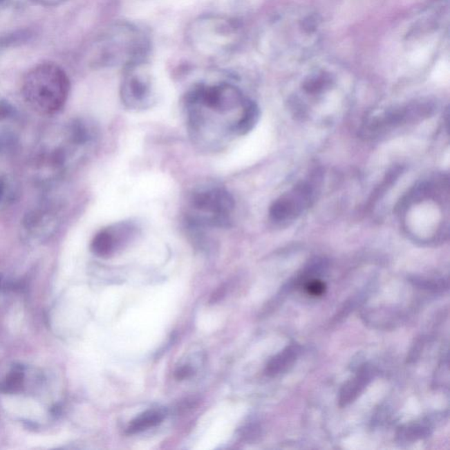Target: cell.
Wrapping results in <instances>:
<instances>
[{
	"label": "cell",
	"mask_w": 450,
	"mask_h": 450,
	"mask_svg": "<svg viewBox=\"0 0 450 450\" xmlns=\"http://www.w3.org/2000/svg\"><path fill=\"white\" fill-rule=\"evenodd\" d=\"M326 290V284L322 281L319 280H310L306 284V290L307 293L312 297L322 296Z\"/></svg>",
	"instance_id": "obj_14"
},
{
	"label": "cell",
	"mask_w": 450,
	"mask_h": 450,
	"mask_svg": "<svg viewBox=\"0 0 450 450\" xmlns=\"http://www.w3.org/2000/svg\"><path fill=\"white\" fill-rule=\"evenodd\" d=\"M122 103L131 109H147L155 100L153 77L145 60L135 61L124 68L121 84Z\"/></svg>",
	"instance_id": "obj_5"
},
{
	"label": "cell",
	"mask_w": 450,
	"mask_h": 450,
	"mask_svg": "<svg viewBox=\"0 0 450 450\" xmlns=\"http://www.w3.org/2000/svg\"><path fill=\"white\" fill-rule=\"evenodd\" d=\"M24 372L21 367H14L6 375L4 381L0 384V391L5 393L14 394L19 393L24 387Z\"/></svg>",
	"instance_id": "obj_13"
},
{
	"label": "cell",
	"mask_w": 450,
	"mask_h": 450,
	"mask_svg": "<svg viewBox=\"0 0 450 450\" xmlns=\"http://www.w3.org/2000/svg\"><path fill=\"white\" fill-rule=\"evenodd\" d=\"M165 417L164 413L160 412V411L151 410L147 411L144 413H142L141 415L135 418V420H133L127 429V433L129 435H134V433H141L145 431L151 427H154L163 422Z\"/></svg>",
	"instance_id": "obj_11"
},
{
	"label": "cell",
	"mask_w": 450,
	"mask_h": 450,
	"mask_svg": "<svg viewBox=\"0 0 450 450\" xmlns=\"http://www.w3.org/2000/svg\"><path fill=\"white\" fill-rule=\"evenodd\" d=\"M61 208L58 200L47 199L29 210L21 223V232L26 241L41 243L53 236L59 227Z\"/></svg>",
	"instance_id": "obj_6"
},
{
	"label": "cell",
	"mask_w": 450,
	"mask_h": 450,
	"mask_svg": "<svg viewBox=\"0 0 450 450\" xmlns=\"http://www.w3.org/2000/svg\"><path fill=\"white\" fill-rule=\"evenodd\" d=\"M19 189L14 178L0 176V213L8 209L18 198Z\"/></svg>",
	"instance_id": "obj_12"
},
{
	"label": "cell",
	"mask_w": 450,
	"mask_h": 450,
	"mask_svg": "<svg viewBox=\"0 0 450 450\" xmlns=\"http://www.w3.org/2000/svg\"><path fill=\"white\" fill-rule=\"evenodd\" d=\"M194 373L193 368L189 366H184L176 372V377L178 380H184L189 378Z\"/></svg>",
	"instance_id": "obj_15"
},
{
	"label": "cell",
	"mask_w": 450,
	"mask_h": 450,
	"mask_svg": "<svg viewBox=\"0 0 450 450\" xmlns=\"http://www.w3.org/2000/svg\"><path fill=\"white\" fill-rule=\"evenodd\" d=\"M102 60L106 64H129L144 60L148 50L145 35L131 25H118L113 28L104 41Z\"/></svg>",
	"instance_id": "obj_4"
},
{
	"label": "cell",
	"mask_w": 450,
	"mask_h": 450,
	"mask_svg": "<svg viewBox=\"0 0 450 450\" xmlns=\"http://www.w3.org/2000/svg\"><path fill=\"white\" fill-rule=\"evenodd\" d=\"M300 348L297 345H291L285 348L283 352L272 358L268 362L265 373L268 375H276L289 370L299 357Z\"/></svg>",
	"instance_id": "obj_9"
},
{
	"label": "cell",
	"mask_w": 450,
	"mask_h": 450,
	"mask_svg": "<svg viewBox=\"0 0 450 450\" xmlns=\"http://www.w3.org/2000/svg\"><path fill=\"white\" fill-rule=\"evenodd\" d=\"M70 83L62 71L44 66L29 74L24 86L26 102L39 115H53L64 108Z\"/></svg>",
	"instance_id": "obj_1"
},
{
	"label": "cell",
	"mask_w": 450,
	"mask_h": 450,
	"mask_svg": "<svg viewBox=\"0 0 450 450\" xmlns=\"http://www.w3.org/2000/svg\"><path fill=\"white\" fill-rule=\"evenodd\" d=\"M312 193V187L308 183H302L294 187L273 204L270 209L271 218L274 222H283L299 215L308 205Z\"/></svg>",
	"instance_id": "obj_8"
},
{
	"label": "cell",
	"mask_w": 450,
	"mask_h": 450,
	"mask_svg": "<svg viewBox=\"0 0 450 450\" xmlns=\"http://www.w3.org/2000/svg\"><path fill=\"white\" fill-rule=\"evenodd\" d=\"M138 232V226L132 222H119L100 229L91 242L90 249L98 257H108L115 249Z\"/></svg>",
	"instance_id": "obj_7"
},
{
	"label": "cell",
	"mask_w": 450,
	"mask_h": 450,
	"mask_svg": "<svg viewBox=\"0 0 450 450\" xmlns=\"http://www.w3.org/2000/svg\"><path fill=\"white\" fill-rule=\"evenodd\" d=\"M238 26L232 19L221 16H206L194 21L189 37L196 50L216 56L232 50L237 37Z\"/></svg>",
	"instance_id": "obj_3"
},
{
	"label": "cell",
	"mask_w": 450,
	"mask_h": 450,
	"mask_svg": "<svg viewBox=\"0 0 450 450\" xmlns=\"http://www.w3.org/2000/svg\"><path fill=\"white\" fill-rule=\"evenodd\" d=\"M371 378L372 371L368 368H364L359 372L354 379L348 382L341 390V398H339L341 406H346L357 397L362 391L370 383Z\"/></svg>",
	"instance_id": "obj_10"
},
{
	"label": "cell",
	"mask_w": 450,
	"mask_h": 450,
	"mask_svg": "<svg viewBox=\"0 0 450 450\" xmlns=\"http://www.w3.org/2000/svg\"><path fill=\"white\" fill-rule=\"evenodd\" d=\"M234 207V199L225 187H200L187 198V222L198 229L229 227Z\"/></svg>",
	"instance_id": "obj_2"
},
{
	"label": "cell",
	"mask_w": 450,
	"mask_h": 450,
	"mask_svg": "<svg viewBox=\"0 0 450 450\" xmlns=\"http://www.w3.org/2000/svg\"><path fill=\"white\" fill-rule=\"evenodd\" d=\"M4 1V0H0V2Z\"/></svg>",
	"instance_id": "obj_16"
}]
</instances>
